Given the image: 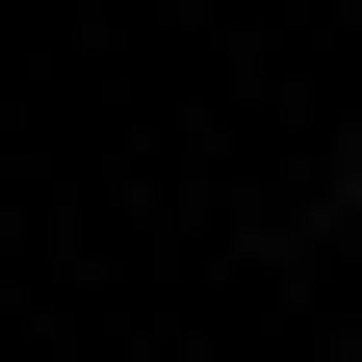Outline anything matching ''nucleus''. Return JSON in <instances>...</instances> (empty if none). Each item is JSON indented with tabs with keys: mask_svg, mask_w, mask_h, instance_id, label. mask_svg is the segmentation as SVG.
<instances>
[{
	"mask_svg": "<svg viewBox=\"0 0 362 362\" xmlns=\"http://www.w3.org/2000/svg\"><path fill=\"white\" fill-rule=\"evenodd\" d=\"M337 207H362V156H337Z\"/></svg>",
	"mask_w": 362,
	"mask_h": 362,
	"instance_id": "1",
	"label": "nucleus"
}]
</instances>
